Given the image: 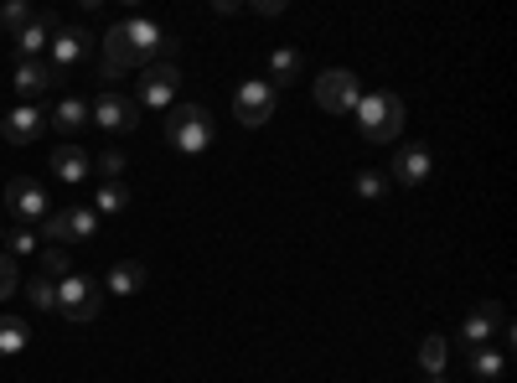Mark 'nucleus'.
Wrapping results in <instances>:
<instances>
[{"instance_id": "nucleus-1", "label": "nucleus", "mask_w": 517, "mask_h": 383, "mask_svg": "<svg viewBox=\"0 0 517 383\" xmlns=\"http://www.w3.org/2000/svg\"><path fill=\"white\" fill-rule=\"evenodd\" d=\"M352 114H357L362 140H373V145H388V140L404 135V99L388 94V88H378V94H362V99L352 104Z\"/></svg>"}, {"instance_id": "nucleus-2", "label": "nucleus", "mask_w": 517, "mask_h": 383, "mask_svg": "<svg viewBox=\"0 0 517 383\" xmlns=\"http://www.w3.org/2000/svg\"><path fill=\"white\" fill-rule=\"evenodd\" d=\"M212 135H218V125H212V114L202 104H176L166 114V140L176 145L181 156H197L212 145Z\"/></svg>"}, {"instance_id": "nucleus-3", "label": "nucleus", "mask_w": 517, "mask_h": 383, "mask_svg": "<svg viewBox=\"0 0 517 383\" xmlns=\"http://www.w3.org/2000/svg\"><path fill=\"white\" fill-rule=\"evenodd\" d=\"M99 306H104V296H99V285L88 275H63L57 280V316L63 321H94Z\"/></svg>"}, {"instance_id": "nucleus-4", "label": "nucleus", "mask_w": 517, "mask_h": 383, "mask_svg": "<svg viewBox=\"0 0 517 383\" xmlns=\"http://www.w3.org/2000/svg\"><path fill=\"white\" fill-rule=\"evenodd\" d=\"M42 233L52 244H94L99 239V213L94 208H52Z\"/></svg>"}, {"instance_id": "nucleus-5", "label": "nucleus", "mask_w": 517, "mask_h": 383, "mask_svg": "<svg viewBox=\"0 0 517 383\" xmlns=\"http://www.w3.org/2000/svg\"><path fill=\"white\" fill-rule=\"evenodd\" d=\"M233 109H238V125H269V114H275V83H269V78L238 83Z\"/></svg>"}, {"instance_id": "nucleus-6", "label": "nucleus", "mask_w": 517, "mask_h": 383, "mask_svg": "<svg viewBox=\"0 0 517 383\" xmlns=\"http://www.w3.org/2000/svg\"><path fill=\"white\" fill-rule=\"evenodd\" d=\"M6 208L26 223H47L52 218V202H47V187L32 182V176H11V187H6Z\"/></svg>"}, {"instance_id": "nucleus-7", "label": "nucleus", "mask_w": 517, "mask_h": 383, "mask_svg": "<svg viewBox=\"0 0 517 383\" xmlns=\"http://www.w3.org/2000/svg\"><path fill=\"white\" fill-rule=\"evenodd\" d=\"M176 88H181V73H176V63H150V68L140 73L135 99H140L145 109H171Z\"/></svg>"}, {"instance_id": "nucleus-8", "label": "nucleus", "mask_w": 517, "mask_h": 383, "mask_svg": "<svg viewBox=\"0 0 517 383\" xmlns=\"http://www.w3.org/2000/svg\"><path fill=\"white\" fill-rule=\"evenodd\" d=\"M357 99H362V83H357L347 68H331V73H321V83H316V104H321L326 114H347Z\"/></svg>"}, {"instance_id": "nucleus-9", "label": "nucleus", "mask_w": 517, "mask_h": 383, "mask_svg": "<svg viewBox=\"0 0 517 383\" xmlns=\"http://www.w3.org/2000/svg\"><path fill=\"white\" fill-rule=\"evenodd\" d=\"M88 120H94L99 130H119V135H125V130L140 125V104H130V99H119L114 88H104V94L88 104Z\"/></svg>"}, {"instance_id": "nucleus-10", "label": "nucleus", "mask_w": 517, "mask_h": 383, "mask_svg": "<svg viewBox=\"0 0 517 383\" xmlns=\"http://www.w3.org/2000/svg\"><path fill=\"white\" fill-rule=\"evenodd\" d=\"M119 26V37H125V47L135 52V63H150L161 47H166V37H161V26L156 21H145V16H125V21H114Z\"/></svg>"}, {"instance_id": "nucleus-11", "label": "nucleus", "mask_w": 517, "mask_h": 383, "mask_svg": "<svg viewBox=\"0 0 517 383\" xmlns=\"http://www.w3.org/2000/svg\"><path fill=\"white\" fill-rule=\"evenodd\" d=\"M393 166V182H404V187H419L424 176H430V166H435V156H430V145H399V156L388 161Z\"/></svg>"}, {"instance_id": "nucleus-12", "label": "nucleus", "mask_w": 517, "mask_h": 383, "mask_svg": "<svg viewBox=\"0 0 517 383\" xmlns=\"http://www.w3.org/2000/svg\"><path fill=\"white\" fill-rule=\"evenodd\" d=\"M42 130H47V114H42L37 104H16V109L6 114V125H0V135H6L11 145H32Z\"/></svg>"}, {"instance_id": "nucleus-13", "label": "nucleus", "mask_w": 517, "mask_h": 383, "mask_svg": "<svg viewBox=\"0 0 517 383\" xmlns=\"http://www.w3.org/2000/svg\"><path fill=\"white\" fill-rule=\"evenodd\" d=\"M497 332H507V321H502L497 306H476V311L461 321V342H466V347H486Z\"/></svg>"}, {"instance_id": "nucleus-14", "label": "nucleus", "mask_w": 517, "mask_h": 383, "mask_svg": "<svg viewBox=\"0 0 517 383\" xmlns=\"http://www.w3.org/2000/svg\"><path fill=\"white\" fill-rule=\"evenodd\" d=\"M47 166H52V176H57V182H68V187H78L83 176L94 171V161H88V156H83V145H73V140H63V145H57Z\"/></svg>"}, {"instance_id": "nucleus-15", "label": "nucleus", "mask_w": 517, "mask_h": 383, "mask_svg": "<svg viewBox=\"0 0 517 383\" xmlns=\"http://www.w3.org/2000/svg\"><path fill=\"white\" fill-rule=\"evenodd\" d=\"M88 42H94V37H88L83 26H63V32H52V42H47V52H52V68H73L78 57L88 52Z\"/></svg>"}, {"instance_id": "nucleus-16", "label": "nucleus", "mask_w": 517, "mask_h": 383, "mask_svg": "<svg viewBox=\"0 0 517 383\" xmlns=\"http://www.w3.org/2000/svg\"><path fill=\"white\" fill-rule=\"evenodd\" d=\"M130 68H135V52L125 47L119 26H109V37H104V57H99V78H125Z\"/></svg>"}, {"instance_id": "nucleus-17", "label": "nucleus", "mask_w": 517, "mask_h": 383, "mask_svg": "<svg viewBox=\"0 0 517 383\" xmlns=\"http://www.w3.org/2000/svg\"><path fill=\"white\" fill-rule=\"evenodd\" d=\"M11 83H16V94H21V99H32V94H42V88H52V83H57V68L37 63V57H21Z\"/></svg>"}, {"instance_id": "nucleus-18", "label": "nucleus", "mask_w": 517, "mask_h": 383, "mask_svg": "<svg viewBox=\"0 0 517 383\" xmlns=\"http://www.w3.org/2000/svg\"><path fill=\"white\" fill-rule=\"evenodd\" d=\"M52 32H63V21H57L52 11H37V21L26 26V32H16V47H21V57H37V52H47Z\"/></svg>"}, {"instance_id": "nucleus-19", "label": "nucleus", "mask_w": 517, "mask_h": 383, "mask_svg": "<svg viewBox=\"0 0 517 383\" xmlns=\"http://www.w3.org/2000/svg\"><path fill=\"white\" fill-rule=\"evenodd\" d=\"M145 280H150V270L140 259H119V264H109V275H104V285L114 290V296H135V290H145Z\"/></svg>"}, {"instance_id": "nucleus-20", "label": "nucleus", "mask_w": 517, "mask_h": 383, "mask_svg": "<svg viewBox=\"0 0 517 383\" xmlns=\"http://www.w3.org/2000/svg\"><path fill=\"white\" fill-rule=\"evenodd\" d=\"M26 342H32V327L21 316H0V358H21Z\"/></svg>"}, {"instance_id": "nucleus-21", "label": "nucleus", "mask_w": 517, "mask_h": 383, "mask_svg": "<svg viewBox=\"0 0 517 383\" xmlns=\"http://www.w3.org/2000/svg\"><path fill=\"white\" fill-rule=\"evenodd\" d=\"M88 125V104L73 94V99H57V109H52V130H63V135H73V130H83Z\"/></svg>"}, {"instance_id": "nucleus-22", "label": "nucleus", "mask_w": 517, "mask_h": 383, "mask_svg": "<svg viewBox=\"0 0 517 383\" xmlns=\"http://www.w3.org/2000/svg\"><path fill=\"white\" fill-rule=\"evenodd\" d=\"M300 68H306V57H300L295 47H275V52H269V73H275V83H295Z\"/></svg>"}, {"instance_id": "nucleus-23", "label": "nucleus", "mask_w": 517, "mask_h": 383, "mask_svg": "<svg viewBox=\"0 0 517 383\" xmlns=\"http://www.w3.org/2000/svg\"><path fill=\"white\" fill-rule=\"evenodd\" d=\"M419 368H424V373H445V368H450V342H445L440 332L419 342Z\"/></svg>"}, {"instance_id": "nucleus-24", "label": "nucleus", "mask_w": 517, "mask_h": 383, "mask_svg": "<svg viewBox=\"0 0 517 383\" xmlns=\"http://www.w3.org/2000/svg\"><path fill=\"white\" fill-rule=\"evenodd\" d=\"M21 296L32 301L37 311H57V280H47V275H32V285H21Z\"/></svg>"}, {"instance_id": "nucleus-25", "label": "nucleus", "mask_w": 517, "mask_h": 383, "mask_svg": "<svg viewBox=\"0 0 517 383\" xmlns=\"http://www.w3.org/2000/svg\"><path fill=\"white\" fill-rule=\"evenodd\" d=\"M32 21H37V11L26 6V0H6V6H0V26H6L11 37H16V32H26Z\"/></svg>"}, {"instance_id": "nucleus-26", "label": "nucleus", "mask_w": 517, "mask_h": 383, "mask_svg": "<svg viewBox=\"0 0 517 383\" xmlns=\"http://www.w3.org/2000/svg\"><path fill=\"white\" fill-rule=\"evenodd\" d=\"M502 368H507L502 352H492V347H471V373H476V378H502Z\"/></svg>"}, {"instance_id": "nucleus-27", "label": "nucleus", "mask_w": 517, "mask_h": 383, "mask_svg": "<svg viewBox=\"0 0 517 383\" xmlns=\"http://www.w3.org/2000/svg\"><path fill=\"white\" fill-rule=\"evenodd\" d=\"M352 192H357L362 202H383V197H388V176H383V171H362L357 182H352Z\"/></svg>"}, {"instance_id": "nucleus-28", "label": "nucleus", "mask_w": 517, "mask_h": 383, "mask_svg": "<svg viewBox=\"0 0 517 383\" xmlns=\"http://www.w3.org/2000/svg\"><path fill=\"white\" fill-rule=\"evenodd\" d=\"M125 208H130V192L119 182H104L99 197H94V213H125Z\"/></svg>"}, {"instance_id": "nucleus-29", "label": "nucleus", "mask_w": 517, "mask_h": 383, "mask_svg": "<svg viewBox=\"0 0 517 383\" xmlns=\"http://www.w3.org/2000/svg\"><path fill=\"white\" fill-rule=\"evenodd\" d=\"M16 290H21V270H16V259H11V254H0V301L16 296Z\"/></svg>"}, {"instance_id": "nucleus-30", "label": "nucleus", "mask_w": 517, "mask_h": 383, "mask_svg": "<svg viewBox=\"0 0 517 383\" xmlns=\"http://www.w3.org/2000/svg\"><path fill=\"white\" fill-rule=\"evenodd\" d=\"M42 270H47V280H63V275H73V259L63 249H47L42 254Z\"/></svg>"}, {"instance_id": "nucleus-31", "label": "nucleus", "mask_w": 517, "mask_h": 383, "mask_svg": "<svg viewBox=\"0 0 517 383\" xmlns=\"http://www.w3.org/2000/svg\"><path fill=\"white\" fill-rule=\"evenodd\" d=\"M6 244H11V259H16V254H32V249H42V233H32V228H16Z\"/></svg>"}, {"instance_id": "nucleus-32", "label": "nucleus", "mask_w": 517, "mask_h": 383, "mask_svg": "<svg viewBox=\"0 0 517 383\" xmlns=\"http://www.w3.org/2000/svg\"><path fill=\"white\" fill-rule=\"evenodd\" d=\"M94 166H99V176H104V182H119V171H125V156H119V151H104Z\"/></svg>"}, {"instance_id": "nucleus-33", "label": "nucleus", "mask_w": 517, "mask_h": 383, "mask_svg": "<svg viewBox=\"0 0 517 383\" xmlns=\"http://www.w3.org/2000/svg\"><path fill=\"white\" fill-rule=\"evenodd\" d=\"M0 239H6V233H0Z\"/></svg>"}]
</instances>
